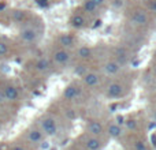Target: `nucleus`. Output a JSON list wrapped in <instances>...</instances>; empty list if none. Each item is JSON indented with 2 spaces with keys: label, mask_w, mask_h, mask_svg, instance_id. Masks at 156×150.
<instances>
[{
  "label": "nucleus",
  "mask_w": 156,
  "mask_h": 150,
  "mask_svg": "<svg viewBox=\"0 0 156 150\" xmlns=\"http://www.w3.org/2000/svg\"><path fill=\"white\" fill-rule=\"evenodd\" d=\"M67 118L69 119H74V118H76V113H74V111H69V112H67Z\"/></svg>",
  "instance_id": "27"
},
{
  "label": "nucleus",
  "mask_w": 156,
  "mask_h": 150,
  "mask_svg": "<svg viewBox=\"0 0 156 150\" xmlns=\"http://www.w3.org/2000/svg\"><path fill=\"white\" fill-rule=\"evenodd\" d=\"M48 150H58V149H56V148H49Z\"/></svg>",
  "instance_id": "33"
},
{
  "label": "nucleus",
  "mask_w": 156,
  "mask_h": 150,
  "mask_svg": "<svg viewBox=\"0 0 156 150\" xmlns=\"http://www.w3.org/2000/svg\"><path fill=\"white\" fill-rule=\"evenodd\" d=\"M103 71H104L107 75H116L119 71H121V66H119L118 62L110 60V62H107L104 66H103Z\"/></svg>",
  "instance_id": "8"
},
{
  "label": "nucleus",
  "mask_w": 156,
  "mask_h": 150,
  "mask_svg": "<svg viewBox=\"0 0 156 150\" xmlns=\"http://www.w3.org/2000/svg\"><path fill=\"white\" fill-rule=\"evenodd\" d=\"M125 124H126V127L127 128H130V130L136 128V121L134 120H127V121H125Z\"/></svg>",
  "instance_id": "23"
},
{
  "label": "nucleus",
  "mask_w": 156,
  "mask_h": 150,
  "mask_svg": "<svg viewBox=\"0 0 156 150\" xmlns=\"http://www.w3.org/2000/svg\"><path fill=\"white\" fill-rule=\"evenodd\" d=\"M107 132L111 138H119L122 135V127L118 126V124H115V123H112L108 126Z\"/></svg>",
  "instance_id": "13"
},
{
  "label": "nucleus",
  "mask_w": 156,
  "mask_h": 150,
  "mask_svg": "<svg viewBox=\"0 0 156 150\" xmlns=\"http://www.w3.org/2000/svg\"><path fill=\"white\" fill-rule=\"evenodd\" d=\"M3 93H4L5 96V101H16L19 97V91L18 89L15 87V86H5L4 89H3Z\"/></svg>",
  "instance_id": "7"
},
{
  "label": "nucleus",
  "mask_w": 156,
  "mask_h": 150,
  "mask_svg": "<svg viewBox=\"0 0 156 150\" xmlns=\"http://www.w3.org/2000/svg\"><path fill=\"white\" fill-rule=\"evenodd\" d=\"M151 10L154 11V12H156V0H155V2H152V3H151Z\"/></svg>",
  "instance_id": "30"
},
{
  "label": "nucleus",
  "mask_w": 156,
  "mask_h": 150,
  "mask_svg": "<svg viewBox=\"0 0 156 150\" xmlns=\"http://www.w3.org/2000/svg\"><path fill=\"white\" fill-rule=\"evenodd\" d=\"M19 37H21V40L23 41V43L32 44L37 40L38 32H37V29L33 26H25V27H22L21 32H19Z\"/></svg>",
  "instance_id": "2"
},
{
  "label": "nucleus",
  "mask_w": 156,
  "mask_h": 150,
  "mask_svg": "<svg viewBox=\"0 0 156 150\" xmlns=\"http://www.w3.org/2000/svg\"><path fill=\"white\" fill-rule=\"evenodd\" d=\"M58 43H59V45L62 46L63 49H69V48H73L74 46L76 40H74V37L70 34H62L58 38Z\"/></svg>",
  "instance_id": "9"
},
{
  "label": "nucleus",
  "mask_w": 156,
  "mask_h": 150,
  "mask_svg": "<svg viewBox=\"0 0 156 150\" xmlns=\"http://www.w3.org/2000/svg\"><path fill=\"white\" fill-rule=\"evenodd\" d=\"M37 4L41 7H47L48 5V0H37Z\"/></svg>",
  "instance_id": "24"
},
{
  "label": "nucleus",
  "mask_w": 156,
  "mask_h": 150,
  "mask_svg": "<svg viewBox=\"0 0 156 150\" xmlns=\"http://www.w3.org/2000/svg\"><path fill=\"white\" fill-rule=\"evenodd\" d=\"M123 94V86L118 82H112L107 87V96L110 98H119Z\"/></svg>",
  "instance_id": "4"
},
{
  "label": "nucleus",
  "mask_w": 156,
  "mask_h": 150,
  "mask_svg": "<svg viewBox=\"0 0 156 150\" xmlns=\"http://www.w3.org/2000/svg\"><path fill=\"white\" fill-rule=\"evenodd\" d=\"M125 121H126V119H125L122 115H118V116H116V119H115V124H118V126H121V127H122V126L125 124Z\"/></svg>",
  "instance_id": "21"
},
{
  "label": "nucleus",
  "mask_w": 156,
  "mask_h": 150,
  "mask_svg": "<svg viewBox=\"0 0 156 150\" xmlns=\"http://www.w3.org/2000/svg\"><path fill=\"white\" fill-rule=\"evenodd\" d=\"M25 18V12L23 11H14L12 12V19L15 22H22Z\"/></svg>",
  "instance_id": "19"
},
{
  "label": "nucleus",
  "mask_w": 156,
  "mask_h": 150,
  "mask_svg": "<svg viewBox=\"0 0 156 150\" xmlns=\"http://www.w3.org/2000/svg\"><path fill=\"white\" fill-rule=\"evenodd\" d=\"M154 120L156 121V111H155V113H154Z\"/></svg>",
  "instance_id": "32"
},
{
  "label": "nucleus",
  "mask_w": 156,
  "mask_h": 150,
  "mask_svg": "<svg viewBox=\"0 0 156 150\" xmlns=\"http://www.w3.org/2000/svg\"><path fill=\"white\" fill-rule=\"evenodd\" d=\"M88 132L92 135V137H99V135L103 134V126L100 121L97 120H90L88 123V127H86Z\"/></svg>",
  "instance_id": "6"
},
{
  "label": "nucleus",
  "mask_w": 156,
  "mask_h": 150,
  "mask_svg": "<svg viewBox=\"0 0 156 150\" xmlns=\"http://www.w3.org/2000/svg\"><path fill=\"white\" fill-rule=\"evenodd\" d=\"M77 97H78V87L76 85H69L63 91V98L67 100V101L76 100Z\"/></svg>",
  "instance_id": "11"
},
{
  "label": "nucleus",
  "mask_w": 156,
  "mask_h": 150,
  "mask_svg": "<svg viewBox=\"0 0 156 150\" xmlns=\"http://www.w3.org/2000/svg\"><path fill=\"white\" fill-rule=\"evenodd\" d=\"M77 53H78V56H80V57H83V59H88V57H90V56H92V49L89 48V46L82 45L81 48H78Z\"/></svg>",
  "instance_id": "18"
},
{
  "label": "nucleus",
  "mask_w": 156,
  "mask_h": 150,
  "mask_svg": "<svg viewBox=\"0 0 156 150\" xmlns=\"http://www.w3.org/2000/svg\"><path fill=\"white\" fill-rule=\"evenodd\" d=\"M85 23V19H83L82 15H74L70 21V25L74 27V29H81Z\"/></svg>",
  "instance_id": "16"
},
{
  "label": "nucleus",
  "mask_w": 156,
  "mask_h": 150,
  "mask_svg": "<svg viewBox=\"0 0 156 150\" xmlns=\"http://www.w3.org/2000/svg\"><path fill=\"white\" fill-rule=\"evenodd\" d=\"M155 21H156V19H155Z\"/></svg>",
  "instance_id": "35"
},
{
  "label": "nucleus",
  "mask_w": 156,
  "mask_h": 150,
  "mask_svg": "<svg viewBox=\"0 0 156 150\" xmlns=\"http://www.w3.org/2000/svg\"><path fill=\"white\" fill-rule=\"evenodd\" d=\"M92 2H93L94 4L97 5V7H101V5L105 3V0H92Z\"/></svg>",
  "instance_id": "25"
},
{
  "label": "nucleus",
  "mask_w": 156,
  "mask_h": 150,
  "mask_svg": "<svg viewBox=\"0 0 156 150\" xmlns=\"http://www.w3.org/2000/svg\"><path fill=\"white\" fill-rule=\"evenodd\" d=\"M41 126V131H43L44 137H55L58 134V124L55 121V119L49 118V116H45V118L41 119L40 121Z\"/></svg>",
  "instance_id": "1"
},
{
  "label": "nucleus",
  "mask_w": 156,
  "mask_h": 150,
  "mask_svg": "<svg viewBox=\"0 0 156 150\" xmlns=\"http://www.w3.org/2000/svg\"><path fill=\"white\" fill-rule=\"evenodd\" d=\"M86 148L88 150H99L101 148V143L96 137H90L86 139Z\"/></svg>",
  "instance_id": "15"
},
{
  "label": "nucleus",
  "mask_w": 156,
  "mask_h": 150,
  "mask_svg": "<svg viewBox=\"0 0 156 150\" xmlns=\"http://www.w3.org/2000/svg\"><path fill=\"white\" fill-rule=\"evenodd\" d=\"M134 149L136 150H147L145 149V143L141 142V141H137V142L134 143Z\"/></svg>",
  "instance_id": "22"
},
{
  "label": "nucleus",
  "mask_w": 156,
  "mask_h": 150,
  "mask_svg": "<svg viewBox=\"0 0 156 150\" xmlns=\"http://www.w3.org/2000/svg\"><path fill=\"white\" fill-rule=\"evenodd\" d=\"M114 7H121L122 5V0H114Z\"/></svg>",
  "instance_id": "28"
},
{
  "label": "nucleus",
  "mask_w": 156,
  "mask_h": 150,
  "mask_svg": "<svg viewBox=\"0 0 156 150\" xmlns=\"http://www.w3.org/2000/svg\"><path fill=\"white\" fill-rule=\"evenodd\" d=\"M41 149H49V145H48V142H41Z\"/></svg>",
  "instance_id": "29"
},
{
  "label": "nucleus",
  "mask_w": 156,
  "mask_h": 150,
  "mask_svg": "<svg viewBox=\"0 0 156 150\" xmlns=\"http://www.w3.org/2000/svg\"><path fill=\"white\" fill-rule=\"evenodd\" d=\"M154 74H155V77H156V67H155V70H154Z\"/></svg>",
  "instance_id": "34"
},
{
  "label": "nucleus",
  "mask_w": 156,
  "mask_h": 150,
  "mask_svg": "<svg viewBox=\"0 0 156 150\" xmlns=\"http://www.w3.org/2000/svg\"><path fill=\"white\" fill-rule=\"evenodd\" d=\"M8 53V45L3 41H0V57L2 56H5Z\"/></svg>",
  "instance_id": "20"
},
{
  "label": "nucleus",
  "mask_w": 156,
  "mask_h": 150,
  "mask_svg": "<svg viewBox=\"0 0 156 150\" xmlns=\"http://www.w3.org/2000/svg\"><path fill=\"white\" fill-rule=\"evenodd\" d=\"M82 78L85 85L89 86V87H94V86H97L100 83V77L96 73H86Z\"/></svg>",
  "instance_id": "10"
},
{
  "label": "nucleus",
  "mask_w": 156,
  "mask_h": 150,
  "mask_svg": "<svg viewBox=\"0 0 156 150\" xmlns=\"http://www.w3.org/2000/svg\"><path fill=\"white\" fill-rule=\"evenodd\" d=\"M27 141H29L30 143H36V145L41 143L44 141L43 131L38 128H32L29 132H27Z\"/></svg>",
  "instance_id": "5"
},
{
  "label": "nucleus",
  "mask_w": 156,
  "mask_h": 150,
  "mask_svg": "<svg viewBox=\"0 0 156 150\" xmlns=\"http://www.w3.org/2000/svg\"><path fill=\"white\" fill-rule=\"evenodd\" d=\"M132 23L137 25V26H144V25L148 23V18H147V15L144 12L137 11V12H134L132 16Z\"/></svg>",
  "instance_id": "12"
},
{
  "label": "nucleus",
  "mask_w": 156,
  "mask_h": 150,
  "mask_svg": "<svg viewBox=\"0 0 156 150\" xmlns=\"http://www.w3.org/2000/svg\"><path fill=\"white\" fill-rule=\"evenodd\" d=\"M3 102H5V96L3 93V90H0V104H3Z\"/></svg>",
  "instance_id": "26"
},
{
  "label": "nucleus",
  "mask_w": 156,
  "mask_h": 150,
  "mask_svg": "<svg viewBox=\"0 0 156 150\" xmlns=\"http://www.w3.org/2000/svg\"><path fill=\"white\" fill-rule=\"evenodd\" d=\"M70 52L67 51V49H58V51H55L54 56H52V59H54V62L56 63V64H67L69 60H70Z\"/></svg>",
  "instance_id": "3"
},
{
  "label": "nucleus",
  "mask_w": 156,
  "mask_h": 150,
  "mask_svg": "<svg viewBox=\"0 0 156 150\" xmlns=\"http://www.w3.org/2000/svg\"><path fill=\"white\" fill-rule=\"evenodd\" d=\"M12 150H25V149L22 148V146H15V148H14Z\"/></svg>",
  "instance_id": "31"
},
{
  "label": "nucleus",
  "mask_w": 156,
  "mask_h": 150,
  "mask_svg": "<svg viewBox=\"0 0 156 150\" xmlns=\"http://www.w3.org/2000/svg\"><path fill=\"white\" fill-rule=\"evenodd\" d=\"M97 5L94 4L92 0H85V3H83V10H85V12H88V14H93V12H96L97 11Z\"/></svg>",
  "instance_id": "17"
},
{
  "label": "nucleus",
  "mask_w": 156,
  "mask_h": 150,
  "mask_svg": "<svg viewBox=\"0 0 156 150\" xmlns=\"http://www.w3.org/2000/svg\"><path fill=\"white\" fill-rule=\"evenodd\" d=\"M36 70L38 71V73H45V71L49 70V62L47 59H38L37 62H36Z\"/></svg>",
  "instance_id": "14"
}]
</instances>
